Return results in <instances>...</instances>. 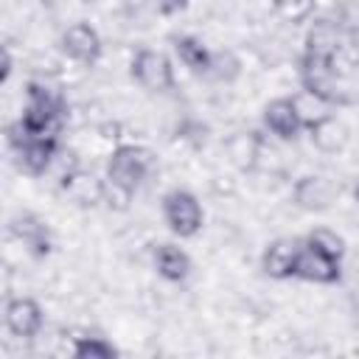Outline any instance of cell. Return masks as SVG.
Here are the masks:
<instances>
[{
	"label": "cell",
	"instance_id": "obj_1",
	"mask_svg": "<svg viewBox=\"0 0 359 359\" xmlns=\"http://www.w3.org/2000/svg\"><path fill=\"white\" fill-rule=\"evenodd\" d=\"M65 121V98L59 90L42 84V81H31L28 84V104L22 109V118L17 123V129L28 132V135H50L59 137Z\"/></svg>",
	"mask_w": 359,
	"mask_h": 359
},
{
	"label": "cell",
	"instance_id": "obj_2",
	"mask_svg": "<svg viewBox=\"0 0 359 359\" xmlns=\"http://www.w3.org/2000/svg\"><path fill=\"white\" fill-rule=\"evenodd\" d=\"M300 84L309 95H314L325 104H342L345 101L334 59H320V56L303 53V59H300Z\"/></svg>",
	"mask_w": 359,
	"mask_h": 359
},
{
	"label": "cell",
	"instance_id": "obj_3",
	"mask_svg": "<svg viewBox=\"0 0 359 359\" xmlns=\"http://www.w3.org/2000/svg\"><path fill=\"white\" fill-rule=\"evenodd\" d=\"M149 171V151L140 146H118L107 163V182L135 194Z\"/></svg>",
	"mask_w": 359,
	"mask_h": 359
},
{
	"label": "cell",
	"instance_id": "obj_4",
	"mask_svg": "<svg viewBox=\"0 0 359 359\" xmlns=\"http://www.w3.org/2000/svg\"><path fill=\"white\" fill-rule=\"evenodd\" d=\"M17 135H11L14 151L20 157V165L31 174H42L50 168L53 157L59 154V137L50 135H28L22 129H14Z\"/></svg>",
	"mask_w": 359,
	"mask_h": 359
},
{
	"label": "cell",
	"instance_id": "obj_5",
	"mask_svg": "<svg viewBox=\"0 0 359 359\" xmlns=\"http://www.w3.org/2000/svg\"><path fill=\"white\" fill-rule=\"evenodd\" d=\"M163 216L171 227V233L188 238V236H196L199 227H202V208L196 202L194 194L188 191H168L165 199H163Z\"/></svg>",
	"mask_w": 359,
	"mask_h": 359
},
{
	"label": "cell",
	"instance_id": "obj_6",
	"mask_svg": "<svg viewBox=\"0 0 359 359\" xmlns=\"http://www.w3.org/2000/svg\"><path fill=\"white\" fill-rule=\"evenodd\" d=\"M132 76L140 87H146L151 93H168L174 87L171 62L160 50H140L132 59Z\"/></svg>",
	"mask_w": 359,
	"mask_h": 359
},
{
	"label": "cell",
	"instance_id": "obj_7",
	"mask_svg": "<svg viewBox=\"0 0 359 359\" xmlns=\"http://www.w3.org/2000/svg\"><path fill=\"white\" fill-rule=\"evenodd\" d=\"M294 278H303V280H311V283H334V280H339V258H334L328 252H320V250L300 241Z\"/></svg>",
	"mask_w": 359,
	"mask_h": 359
},
{
	"label": "cell",
	"instance_id": "obj_8",
	"mask_svg": "<svg viewBox=\"0 0 359 359\" xmlns=\"http://www.w3.org/2000/svg\"><path fill=\"white\" fill-rule=\"evenodd\" d=\"M62 50L79 65H95L101 56V36L93 25L76 22L62 34Z\"/></svg>",
	"mask_w": 359,
	"mask_h": 359
},
{
	"label": "cell",
	"instance_id": "obj_9",
	"mask_svg": "<svg viewBox=\"0 0 359 359\" xmlns=\"http://www.w3.org/2000/svg\"><path fill=\"white\" fill-rule=\"evenodd\" d=\"M6 328L20 339H34L42 328V309L31 297H14L6 306Z\"/></svg>",
	"mask_w": 359,
	"mask_h": 359
},
{
	"label": "cell",
	"instance_id": "obj_10",
	"mask_svg": "<svg viewBox=\"0 0 359 359\" xmlns=\"http://www.w3.org/2000/svg\"><path fill=\"white\" fill-rule=\"evenodd\" d=\"M264 123L280 140L297 137V132L303 129V118H300L297 101L294 98H275V101H269L266 109H264Z\"/></svg>",
	"mask_w": 359,
	"mask_h": 359
},
{
	"label": "cell",
	"instance_id": "obj_11",
	"mask_svg": "<svg viewBox=\"0 0 359 359\" xmlns=\"http://www.w3.org/2000/svg\"><path fill=\"white\" fill-rule=\"evenodd\" d=\"M297 255H300V241H292V238H278L272 241L266 250H264V258H261V266L269 278H292L294 269H297Z\"/></svg>",
	"mask_w": 359,
	"mask_h": 359
},
{
	"label": "cell",
	"instance_id": "obj_12",
	"mask_svg": "<svg viewBox=\"0 0 359 359\" xmlns=\"http://www.w3.org/2000/svg\"><path fill=\"white\" fill-rule=\"evenodd\" d=\"M11 233L22 241V247L31 252V255H48L50 252V233H48V227L36 219V216H31V213H22L20 219H14L11 222Z\"/></svg>",
	"mask_w": 359,
	"mask_h": 359
},
{
	"label": "cell",
	"instance_id": "obj_13",
	"mask_svg": "<svg viewBox=\"0 0 359 359\" xmlns=\"http://www.w3.org/2000/svg\"><path fill=\"white\" fill-rule=\"evenodd\" d=\"M62 191L76 202V205H95L104 202V182L95 180L93 174L76 168L67 177H62Z\"/></svg>",
	"mask_w": 359,
	"mask_h": 359
},
{
	"label": "cell",
	"instance_id": "obj_14",
	"mask_svg": "<svg viewBox=\"0 0 359 359\" xmlns=\"http://www.w3.org/2000/svg\"><path fill=\"white\" fill-rule=\"evenodd\" d=\"M154 266L171 283H180V280H185L191 275V258H188V252L180 250V247H174V244H160L154 250Z\"/></svg>",
	"mask_w": 359,
	"mask_h": 359
},
{
	"label": "cell",
	"instance_id": "obj_15",
	"mask_svg": "<svg viewBox=\"0 0 359 359\" xmlns=\"http://www.w3.org/2000/svg\"><path fill=\"white\" fill-rule=\"evenodd\" d=\"M306 53L320 59H337L339 53V31L334 22H314L306 36Z\"/></svg>",
	"mask_w": 359,
	"mask_h": 359
},
{
	"label": "cell",
	"instance_id": "obj_16",
	"mask_svg": "<svg viewBox=\"0 0 359 359\" xmlns=\"http://www.w3.org/2000/svg\"><path fill=\"white\" fill-rule=\"evenodd\" d=\"M337 188L325 177H303L294 188V199L303 208H328Z\"/></svg>",
	"mask_w": 359,
	"mask_h": 359
},
{
	"label": "cell",
	"instance_id": "obj_17",
	"mask_svg": "<svg viewBox=\"0 0 359 359\" xmlns=\"http://www.w3.org/2000/svg\"><path fill=\"white\" fill-rule=\"evenodd\" d=\"M174 50H177L180 62L185 67H191L194 73H208L213 67V53L196 36H177L174 39Z\"/></svg>",
	"mask_w": 359,
	"mask_h": 359
},
{
	"label": "cell",
	"instance_id": "obj_18",
	"mask_svg": "<svg viewBox=\"0 0 359 359\" xmlns=\"http://www.w3.org/2000/svg\"><path fill=\"white\" fill-rule=\"evenodd\" d=\"M118 351L104 342L101 337H79L76 345H73V356H81V359H107V356H115Z\"/></svg>",
	"mask_w": 359,
	"mask_h": 359
},
{
	"label": "cell",
	"instance_id": "obj_19",
	"mask_svg": "<svg viewBox=\"0 0 359 359\" xmlns=\"http://www.w3.org/2000/svg\"><path fill=\"white\" fill-rule=\"evenodd\" d=\"M272 6L286 22H303L311 17L317 0H272Z\"/></svg>",
	"mask_w": 359,
	"mask_h": 359
},
{
	"label": "cell",
	"instance_id": "obj_20",
	"mask_svg": "<svg viewBox=\"0 0 359 359\" xmlns=\"http://www.w3.org/2000/svg\"><path fill=\"white\" fill-rule=\"evenodd\" d=\"M303 244H309V247H314V250H320V252H328V255H334V258H342V238L337 236V233H331V230H311L306 238H303Z\"/></svg>",
	"mask_w": 359,
	"mask_h": 359
},
{
	"label": "cell",
	"instance_id": "obj_21",
	"mask_svg": "<svg viewBox=\"0 0 359 359\" xmlns=\"http://www.w3.org/2000/svg\"><path fill=\"white\" fill-rule=\"evenodd\" d=\"M185 3H188V0H157V6H160L163 11H180Z\"/></svg>",
	"mask_w": 359,
	"mask_h": 359
},
{
	"label": "cell",
	"instance_id": "obj_22",
	"mask_svg": "<svg viewBox=\"0 0 359 359\" xmlns=\"http://www.w3.org/2000/svg\"><path fill=\"white\" fill-rule=\"evenodd\" d=\"M8 76H11V53H8V48H3V73H0V79L8 81Z\"/></svg>",
	"mask_w": 359,
	"mask_h": 359
}]
</instances>
